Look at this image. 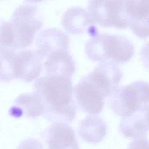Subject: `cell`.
<instances>
[{
    "label": "cell",
    "instance_id": "cell-1",
    "mask_svg": "<svg viewBox=\"0 0 149 149\" xmlns=\"http://www.w3.org/2000/svg\"><path fill=\"white\" fill-rule=\"evenodd\" d=\"M33 88L44 103L43 114L48 120L69 124L74 120L77 108L71 78L45 74L36 80Z\"/></svg>",
    "mask_w": 149,
    "mask_h": 149
},
{
    "label": "cell",
    "instance_id": "cell-2",
    "mask_svg": "<svg viewBox=\"0 0 149 149\" xmlns=\"http://www.w3.org/2000/svg\"><path fill=\"white\" fill-rule=\"evenodd\" d=\"M85 52L94 62L111 61L117 63L129 61L134 52V46L127 37L118 34L102 33L86 42Z\"/></svg>",
    "mask_w": 149,
    "mask_h": 149
},
{
    "label": "cell",
    "instance_id": "cell-3",
    "mask_svg": "<svg viewBox=\"0 0 149 149\" xmlns=\"http://www.w3.org/2000/svg\"><path fill=\"white\" fill-rule=\"evenodd\" d=\"M109 107L116 115L127 117L149 109V83L137 81L119 86L108 97Z\"/></svg>",
    "mask_w": 149,
    "mask_h": 149
},
{
    "label": "cell",
    "instance_id": "cell-4",
    "mask_svg": "<svg viewBox=\"0 0 149 149\" xmlns=\"http://www.w3.org/2000/svg\"><path fill=\"white\" fill-rule=\"evenodd\" d=\"M14 35L13 49H23L33 43L43 26V20L34 3L25 2L17 7L9 21Z\"/></svg>",
    "mask_w": 149,
    "mask_h": 149
},
{
    "label": "cell",
    "instance_id": "cell-5",
    "mask_svg": "<svg viewBox=\"0 0 149 149\" xmlns=\"http://www.w3.org/2000/svg\"><path fill=\"white\" fill-rule=\"evenodd\" d=\"M87 9L95 24L104 27H130L126 1H89Z\"/></svg>",
    "mask_w": 149,
    "mask_h": 149
},
{
    "label": "cell",
    "instance_id": "cell-6",
    "mask_svg": "<svg viewBox=\"0 0 149 149\" xmlns=\"http://www.w3.org/2000/svg\"><path fill=\"white\" fill-rule=\"evenodd\" d=\"M74 95L78 107L91 116H95L102 111L106 97L88 74L82 77L76 85Z\"/></svg>",
    "mask_w": 149,
    "mask_h": 149
},
{
    "label": "cell",
    "instance_id": "cell-7",
    "mask_svg": "<svg viewBox=\"0 0 149 149\" xmlns=\"http://www.w3.org/2000/svg\"><path fill=\"white\" fill-rule=\"evenodd\" d=\"M44 60L36 50L25 49L16 50L14 58L15 79L25 82L37 80L44 70Z\"/></svg>",
    "mask_w": 149,
    "mask_h": 149
},
{
    "label": "cell",
    "instance_id": "cell-8",
    "mask_svg": "<svg viewBox=\"0 0 149 149\" xmlns=\"http://www.w3.org/2000/svg\"><path fill=\"white\" fill-rule=\"evenodd\" d=\"M88 75L108 97L119 87L123 74L118 63L108 61L101 63Z\"/></svg>",
    "mask_w": 149,
    "mask_h": 149
},
{
    "label": "cell",
    "instance_id": "cell-9",
    "mask_svg": "<svg viewBox=\"0 0 149 149\" xmlns=\"http://www.w3.org/2000/svg\"><path fill=\"white\" fill-rule=\"evenodd\" d=\"M48 149H79L73 128L68 123H53L42 133Z\"/></svg>",
    "mask_w": 149,
    "mask_h": 149
},
{
    "label": "cell",
    "instance_id": "cell-10",
    "mask_svg": "<svg viewBox=\"0 0 149 149\" xmlns=\"http://www.w3.org/2000/svg\"><path fill=\"white\" fill-rule=\"evenodd\" d=\"M67 35L57 28H48L40 32L36 40V51L45 60L50 54L61 49L68 50Z\"/></svg>",
    "mask_w": 149,
    "mask_h": 149
},
{
    "label": "cell",
    "instance_id": "cell-11",
    "mask_svg": "<svg viewBox=\"0 0 149 149\" xmlns=\"http://www.w3.org/2000/svg\"><path fill=\"white\" fill-rule=\"evenodd\" d=\"M45 106L41 98L35 93H25L18 96L9 110L13 117L36 118L43 114Z\"/></svg>",
    "mask_w": 149,
    "mask_h": 149
},
{
    "label": "cell",
    "instance_id": "cell-12",
    "mask_svg": "<svg viewBox=\"0 0 149 149\" xmlns=\"http://www.w3.org/2000/svg\"><path fill=\"white\" fill-rule=\"evenodd\" d=\"M130 27L140 38L149 36V1H126Z\"/></svg>",
    "mask_w": 149,
    "mask_h": 149
},
{
    "label": "cell",
    "instance_id": "cell-13",
    "mask_svg": "<svg viewBox=\"0 0 149 149\" xmlns=\"http://www.w3.org/2000/svg\"><path fill=\"white\" fill-rule=\"evenodd\" d=\"M46 74L61 75L72 78L76 70L73 57L68 50L61 49L52 53L44 60Z\"/></svg>",
    "mask_w": 149,
    "mask_h": 149
},
{
    "label": "cell",
    "instance_id": "cell-14",
    "mask_svg": "<svg viewBox=\"0 0 149 149\" xmlns=\"http://www.w3.org/2000/svg\"><path fill=\"white\" fill-rule=\"evenodd\" d=\"M64 29L72 34H81L86 31L90 25L95 24L88 9L79 6L68 8L62 17Z\"/></svg>",
    "mask_w": 149,
    "mask_h": 149
},
{
    "label": "cell",
    "instance_id": "cell-15",
    "mask_svg": "<svg viewBox=\"0 0 149 149\" xmlns=\"http://www.w3.org/2000/svg\"><path fill=\"white\" fill-rule=\"evenodd\" d=\"M77 130L82 139L90 143L97 144L106 136L107 124L100 117L88 116L79 122Z\"/></svg>",
    "mask_w": 149,
    "mask_h": 149
},
{
    "label": "cell",
    "instance_id": "cell-16",
    "mask_svg": "<svg viewBox=\"0 0 149 149\" xmlns=\"http://www.w3.org/2000/svg\"><path fill=\"white\" fill-rule=\"evenodd\" d=\"M146 112L138 111L122 119L118 126L119 131L125 138H144L149 130Z\"/></svg>",
    "mask_w": 149,
    "mask_h": 149
},
{
    "label": "cell",
    "instance_id": "cell-17",
    "mask_svg": "<svg viewBox=\"0 0 149 149\" xmlns=\"http://www.w3.org/2000/svg\"><path fill=\"white\" fill-rule=\"evenodd\" d=\"M16 50L1 49V81L8 82L15 80L14 70V56Z\"/></svg>",
    "mask_w": 149,
    "mask_h": 149
},
{
    "label": "cell",
    "instance_id": "cell-18",
    "mask_svg": "<svg viewBox=\"0 0 149 149\" xmlns=\"http://www.w3.org/2000/svg\"><path fill=\"white\" fill-rule=\"evenodd\" d=\"M15 37L13 29L9 22H1V49H13Z\"/></svg>",
    "mask_w": 149,
    "mask_h": 149
},
{
    "label": "cell",
    "instance_id": "cell-19",
    "mask_svg": "<svg viewBox=\"0 0 149 149\" xmlns=\"http://www.w3.org/2000/svg\"><path fill=\"white\" fill-rule=\"evenodd\" d=\"M17 149H44L41 143L37 139L29 138L22 141Z\"/></svg>",
    "mask_w": 149,
    "mask_h": 149
},
{
    "label": "cell",
    "instance_id": "cell-20",
    "mask_svg": "<svg viewBox=\"0 0 149 149\" xmlns=\"http://www.w3.org/2000/svg\"><path fill=\"white\" fill-rule=\"evenodd\" d=\"M127 149H149V141L145 137L136 139L130 143Z\"/></svg>",
    "mask_w": 149,
    "mask_h": 149
},
{
    "label": "cell",
    "instance_id": "cell-21",
    "mask_svg": "<svg viewBox=\"0 0 149 149\" xmlns=\"http://www.w3.org/2000/svg\"><path fill=\"white\" fill-rule=\"evenodd\" d=\"M140 56L143 64L149 70V41L145 42L142 46Z\"/></svg>",
    "mask_w": 149,
    "mask_h": 149
},
{
    "label": "cell",
    "instance_id": "cell-22",
    "mask_svg": "<svg viewBox=\"0 0 149 149\" xmlns=\"http://www.w3.org/2000/svg\"><path fill=\"white\" fill-rule=\"evenodd\" d=\"M146 116H147V121H148V124L149 125V109L146 112Z\"/></svg>",
    "mask_w": 149,
    "mask_h": 149
}]
</instances>
